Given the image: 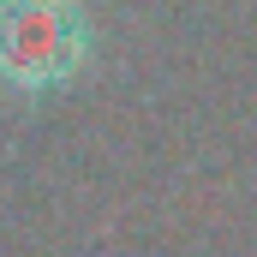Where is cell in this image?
I'll use <instances>...</instances> for the list:
<instances>
[{"label": "cell", "mask_w": 257, "mask_h": 257, "mask_svg": "<svg viewBox=\"0 0 257 257\" xmlns=\"http://www.w3.org/2000/svg\"><path fill=\"white\" fill-rule=\"evenodd\" d=\"M90 66V18L78 0H0V90L54 96Z\"/></svg>", "instance_id": "6da1fadb"}]
</instances>
